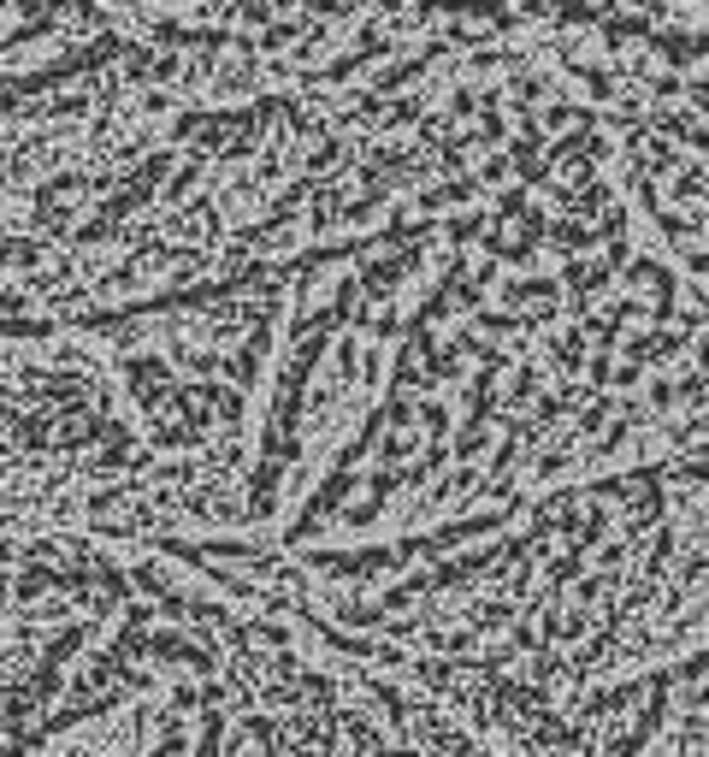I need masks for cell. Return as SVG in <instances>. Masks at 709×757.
<instances>
[{
	"mask_svg": "<svg viewBox=\"0 0 709 757\" xmlns=\"http://www.w3.org/2000/svg\"><path fill=\"white\" fill-rule=\"evenodd\" d=\"M6 249H12V231H6V214H0V260H6Z\"/></svg>",
	"mask_w": 709,
	"mask_h": 757,
	"instance_id": "1",
	"label": "cell"
}]
</instances>
